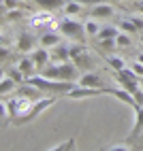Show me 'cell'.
<instances>
[{"label":"cell","instance_id":"obj_1","mask_svg":"<svg viewBox=\"0 0 143 151\" xmlns=\"http://www.w3.org/2000/svg\"><path fill=\"white\" fill-rule=\"evenodd\" d=\"M77 73H79V68L73 60H68V62H49L41 70V75L56 79V81H75V79H79Z\"/></svg>","mask_w":143,"mask_h":151},{"label":"cell","instance_id":"obj_2","mask_svg":"<svg viewBox=\"0 0 143 151\" xmlns=\"http://www.w3.org/2000/svg\"><path fill=\"white\" fill-rule=\"evenodd\" d=\"M26 83L38 87L41 92H52V94H68L70 89L75 87L73 81H56V79H49V77L41 75V73H38V75H32V77H28Z\"/></svg>","mask_w":143,"mask_h":151},{"label":"cell","instance_id":"obj_3","mask_svg":"<svg viewBox=\"0 0 143 151\" xmlns=\"http://www.w3.org/2000/svg\"><path fill=\"white\" fill-rule=\"evenodd\" d=\"M58 30H60V32H62L66 38H70V41H77V43H86V38H88L86 24L79 22L77 17H70V15H64V17L58 22Z\"/></svg>","mask_w":143,"mask_h":151},{"label":"cell","instance_id":"obj_4","mask_svg":"<svg viewBox=\"0 0 143 151\" xmlns=\"http://www.w3.org/2000/svg\"><path fill=\"white\" fill-rule=\"evenodd\" d=\"M56 102V98L54 96H45V98H38V100H34L32 102V106H30V111L24 115V117H19L17 122H15V126H22V124H30V122H34V119L43 113L45 109H49Z\"/></svg>","mask_w":143,"mask_h":151},{"label":"cell","instance_id":"obj_5","mask_svg":"<svg viewBox=\"0 0 143 151\" xmlns=\"http://www.w3.org/2000/svg\"><path fill=\"white\" fill-rule=\"evenodd\" d=\"M70 60L77 64V68H90V55L86 51L83 43H73L70 45Z\"/></svg>","mask_w":143,"mask_h":151},{"label":"cell","instance_id":"obj_6","mask_svg":"<svg viewBox=\"0 0 143 151\" xmlns=\"http://www.w3.org/2000/svg\"><path fill=\"white\" fill-rule=\"evenodd\" d=\"M36 43H38V38L32 32H22V34L17 36L15 49H17L19 53H32L34 49H36Z\"/></svg>","mask_w":143,"mask_h":151},{"label":"cell","instance_id":"obj_7","mask_svg":"<svg viewBox=\"0 0 143 151\" xmlns=\"http://www.w3.org/2000/svg\"><path fill=\"white\" fill-rule=\"evenodd\" d=\"M100 94H107L105 87H86V85H75L70 92L66 94L68 98H75V100H81V98H92V96H100Z\"/></svg>","mask_w":143,"mask_h":151},{"label":"cell","instance_id":"obj_8","mask_svg":"<svg viewBox=\"0 0 143 151\" xmlns=\"http://www.w3.org/2000/svg\"><path fill=\"white\" fill-rule=\"evenodd\" d=\"M90 17H94V19H111V17H113V4H111V2L94 4L92 11H90Z\"/></svg>","mask_w":143,"mask_h":151},{"label":"cell","instance_id":"obj_9","mask_svg":"<svg viewBox=\"0 0 143 151\" xmlns=\"http://www.w3.org/2000/svg\"><path fill=\"white\" fill-rule=\"evenodd\" d=\"M60 34H62V32H56V30H43L41 36H38V45L52 49V47L60 45Z\"/></svg>","mask_w":143,"mask_h":151},{"label":"cell","instance_id":"obj_10","mask_svg":"<svg viewBox=\"0 0 143 151\" xmlns=\"http://www.w3.org/2000/svg\"><path fill=\"white\" fill-rule=\"evenodd\" d=\"M30 55H32V60L36 62V66H38V73H41V70H43V68H45L49 62H52V51H49L47 47H36V49H34V51L30 53Z\"/></svg>","mask_w":143,"mask_h":151},{"label":"cell","instance_id":"obj_11","mask_svg":"<svg viewBox=\"0 0 143 151\" xmlns=\"http://www.w3.org/2000/svg\"><path fill=\"white\" fill-rule=\"evenodd\" d=\"M135 115H137V119H135V126H132V132L126 136V140H128V143L137 140V138L141 136V132H143V104L135 106Z\"/></svg>","mask_w":143,"mask_h":151},{"label":"cell","instance_id":"obj_12","mask_svg":"<svg viewBox=\"0 0 143 151\" xmlns=\"http://www.w3.org/2000/svg\"><path fill=\"white\" fill-rule=\"evenodd\" d=\"M17 66H19V70H22V73L26 75V79L28 77H32V75H38V66H36V62L32 60V55H26V58H22L17 62Z\"/></svg>","mask_w":143,"mask_h":151},{"label":"cell","instance_id":"obj_13","mask_svg":"<svg viewBox=\"0 0 143 151\" xmlns=\"http://www.w3.org/2000/svg\"><path fill=\"white\" fill-rule=\"evenodd\" d=\"M70 60V45H56L52 47V62H68Z\"/></svg>","mask_w":143,"mask_h":151},{"label":"cell","instance_id":"obj_14","mask_svg":"<svg viewBox=\"0 0 143 151\" xmlns=\"http://www.w3.org/2000/svg\"><path fill=\"white\" fill-rule=\"evenodd\" d=\"M107 94H111V96H115L118 100H122V102H126L128 106H132L135 109L137 106V102H135V96H132L128 89H124V87H113V89H107Z\"/></svg>","mask_w":143,"mask_h":151},{"label":"cell","instance_id":"obj_15","mask_svg":"<svg viewBox=\"0 0 143 151\" xmlns=\"http://www.w3.org/2000/svg\"><path fill=\"white\" fill-rule=\"evenodd\" d=\"M77 85H86V87H100V77L96 73H83L79 75Z\"/></svg>","mask_w":143,"mask_h":151},{"label":"cell","instance_id":"obj_16","mask_svg":"<svg viewBox=\"0 0 143 151\" xmlns=\"http://www.w3.org/2000/svg\"><path fill=\"white\" fill-rule=\"evenodd\" d=\"M49 22H52V11H43V13L30 15V26H34V28H43Z\"/></svg>","mask_w":143,"mask_h":151},{"label":"cell","instance_id":"obj_17","mask_svg":"<svg viewBox=\"0 0 143 151\" xmlns=\"http://www.w3.org/2000/svg\"><path fill=\"white\" fill-rule=\"evenodd\" d=\"M17 94H19V96H26V98H30V100H38V98H41V89L34 87V85H30V83H22V87L17 89Z\"/></svg>","mask_w":143,"mask_h":151},{"label":"cell","instance_id":"obj_18","mask_svg":"<svg viewBox=\"0 0 143 151\" xmlns=\"http://www.w3.org/2000/svg\"><path fill=\"white\" fill-rule=\"evenodd\" d=\"M34 4H38L43 11H56V9H64L66 0H34Z\"/></svg>","mask_w":143,"mask_h":151},{"label":"cell","instance_id":"obj_19","mask_svg":"<svg viewBox=\"0 0 143 151\" xmlns=\"http://www.w3.org/2000/svg\"><path fill=\"white\" fill-rule=\"evenodd\" d=\"M83 6H86V4L77 2V0H66V4H64V15L77 17V15H81V13H83Z\"/></svg>","mask_w":143,"mask_h":151},{"label":"cell","instance_id":"obj_20","mask_svg":"<svg viewBox=\"0 0 143 151\" xmlns=\"http://www.w3.org/2000/svg\"><path fill=\"white\" fill-rule=\"evenodd\" d=\"M83 24H86L88 38H96V36H98V32H100V28H103V26H100V19H94V17L88 19V22H83Z\"/></svg>","mask_w":143,"mask_h":151},{"label":"cell","instance_id":"obj_21","mask_svg":"<svg viewBox=\"0 0 143 151\" xmlns=\"http://www.w3.org/2000/svg\"><path fill=\"white\" fill-rule=\"evenodd\" d=\"M15 85H17V81H15V79H11V77L4 73L2 79H0V92H2V96H7L9 92H13Z\"/></svg>","mask_w":143,"mask_h":151},{"label":"cell","instance_id":"obj_22","mask_svg":"<svg viewBox=\"0 0 143 151\" xmlns=\"http://www.w3.org/2000/svg\"><path fill=\"white\" fill-rule=\"evenodd\" d=\"M105 60H107V64L113 68V70H122V68H126V62H124V58H120V55H113V53H105Z\"/></svg>","mask_w":143,"mask_h":151},{"label":"cell","instance_id":"obj_23","mask_svg":"<svg viewBox=\"0 0 143 151\" xmlns=\"http://www.w3.org/2000/svg\"><path fill=\"white\" fill-rule=\"evenodd\" d=\"M118 32H120V26H103V28H100V32H98V41H100V38H115L118 36Z\"/></svg>","mask_w":143,"mask_h":151},{"label":"cell","instance_id":"obj_24","mask_svg":"<svg viewBox=\"0 0 143 151\" xmlns=\"http://www.w3.org/2000/svg\"><path fill=\"white\" fill-rule=\"evenodd\" d=\"M132 34H128V32H124V30H120L118 32V36H115V43H118V49H128L130 45H132V38H130Z\"/></svg>","mask_w":143,"mask_h":151},{"label":"cell","instance_id":"obj_25","mask_svg":"<svg viewBox=\"0 0 143 151\" xmlns=\"http://www.w3.org/2000/svg\"><path fill=\"white\" fill-rule=\"evenodd\" d=\"M4 73H7L9 77H11V79H15V81H17L19 85H22V83H26V75L22 73V70H19V66H11L9 70H4Z\"/></svg>","mask_w":143,"mask_h":151},{"label":"cell","instance_id":"obj_26","mask_svg":"<svg viewBox=\"0 0 143 151\" xmlns=\"http://www.w3.org/2000/svg\"><path fill=\"white\" fill-rule=\"evenodd\" d=\"M73 149H75V138H68V140H64V143H60V145L49 147V151H73Z\"/></svg>","mask_w":143,"mask_h":151},{"label":"cell","instance_id":"obj_27","mask_svg":"<svg viewBox=\"0 0 143 151\" xmlns=\"http://www.w3.org/2000/svg\"><path fill=\"white\" fill-rule=\"evenodd\" d=\"M98 47L105 49L107 53H113V49L118 47V43H115V38H100V41H98Z\"/></svg>","mask_w":143,"mask_h":151},{"label":"cell","instance_id":"obj_28","mask_svg":"<svg viewBox=\"0 0 143 151\" xmlns=\"http://www.w3.org/2000/svg\"><path fill=\"white\" fill-rule=\"evenodd\" d=\"M120 30H124V32H128V34H137V32H139V28L132 24L130 17H128V19H122V22H120Z\"/></svg>","mask_w":143,"mask_h":151},{"label":"cell","instance_id":"obj_29","mask_svg":"<svg viewBox=\"0 0 143 151\" xmlns=\"http://www.w3.org/2000/svg\"><path fill=\"white\" fill-rule=\"evenodd\" d=\"M105 149H107V151H128V149H130V143L126 140L124 145H109V147H105Z\"/></svg>","mask_w":143,"mask_h":151},{"label":"cell","instance_id":"obj_30","mask_svg":"<svg viewBox=\"0 0 143 151\" xmlns=\"http://www.w3.org/2000/svg\"><path fill=\"white\" fill-rule=\"evenodd\" d=\"M130 19H132V24L139 28V32H143V15H141V13H139V15H132Z\"/></svg>","mask_w":143,"mask_h":151},{"label":"cell","instance_id":"obj_31","mask_svg":"<svg viewBox=\"0 0 143 151\" xmlns=\"http://www.w3.org/2000/svg\"><path fill=\"white\" fill-rule=\"evenodd\" d=\"M130 68L135 70V73H137L139 77H143V64L139 62V60H137V62H132V64H130Z\"/></svg>","mask_w":143,"mask_h":151},{"label":"cell","instance_id":"obj_32","mask_svg":"<svg viewBox=\"0 0 143 151\" xmlns=\"http://www.w3.org/2000/svg\"><path fill=\"white\" fill-rule=\"evenodd\" d=\"M132 96H135V102H137V106H139V104H143V87H139V89H137V92L132 94Z\"/></svg>","mask_w":143,"mask_h":151},{"label":"cell","instance_id":"obj_33","mask_svg":"<svg viewBox=\"0 0 143 151\" xmlns=\"http://www.w3.org/2000/svg\"><path fill=\"white\" fill-rule=\"evenodd\" d=\"M77 2L88 4V6H94V4H98V2H105V0H77Z\"/></svg>","mask_w":143,"mask_h":151},{"label":"cell","instance_id":"obj_34","mask_svg":"<svg viewBox=\"0 0 143 151\" xmlns=\"http://www.w3.org/2000/svg\"><path fill=\"white\" fill-rule=\"evenodd\" d=\"M105 2H111V4H115V2H122V0H105Z\"/></svg>","mask_w":143,"mask_h":151},{"label":"cell","instance_id":"obj_35","mask_svg":"<svg viewBox=\"0 0 143 151\" xmlns=\"http://www.w3.org/2000/svg\"><path fill=\"white\" fill-rule=\"evenodd\" d=\"M139 13L143 15V0H141V4H139Z\"/></svg>","mask_w":143,"mask_h":151},{"label":"cell","instance_id":"obj_36","mask_svg":"<svg viewBox=\"0 0 143 151\" xmlns=\"http://www.w3.org/2000/svg\"><path fill=\"white\" fill-rule=\"evenodd\" d=\"M137 60H139V62L143 64V53H139V55H137Z\"/></svg>","mask_w":143,"mask_h":151},{"label":"cell","instance_id":"obj_37","mask_svg":"<svg viewBox=\"0 0 143 151\" xmlns=\"http://www.w3.org/2000/svg\"><path fill=\"white\" fill-rule=\"evenodd\" d=\"M139 83H141V87H143V77H141V81H139Z\"/></svg>","mask_w":143,"mask_h":151},{"label":"cell","instance_id":"obj_38","mask_svg":"<svg viewBox=\"0 0 143 151\" xmlns=\"http://www.w3.org/2000/svg\"><path fill=\"white\" fill-rule=\"evenodd\" d=\"M141 45H143V34H141Z\"/></svg>","mask_w":143,"mask_h":151}]
</instances>
